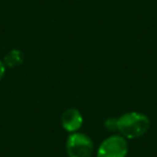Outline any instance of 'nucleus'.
<instances>
[{"instance_id": "nucleus-3", "label": "nucleus", "mask_w": 157, "mask_h": 157, "mask_svg": "<svg viewBox=\"0 0 157 157\" xmlns=\"http://www.w3.org/2000/svg\"><path fill=\"white\" fill-rule=\"evenodd\" d=\"M128 143L123 136H111L100 144L97 157H126Z\"/></svg>"}, {"instance_id": "nucleus-4", "label": "nucleus", "mask_w": 157, "mask_h": 157, "mask_svg": "<svg viewBox=\"0 0 157 157\" xmlns=\"http://www.w3.org/2000/svg\"><path fill=\"white\" fill-rule=\"evenodd\" d=\"M83 124V117H82L80 111L76 109H67L61 115V125L63 129L68 132H76V130L81 128Z\"/></svg>"}, {"instance_id": "nucleus-2", "label": "nucleus", "mask_w": 157, "mask_h": 157, "mask_svg": "<svg viewBox=\"0 0 157 157\" xmlns=\"http://www.w3.org/2000/svg\"><path fill=\"white\" fill-rule=\"evenodd\" d=\"M66 150L69 157H92L94 144L90 138L84 133L73 132L68 137Z\"/></svg>"}, {"instance_id": "nucleus-1", "label": "nucleus", "mask_w": 157, "mask_h": 157, "mask_svg": "<svg viewBox=\"0 0 157 157\" xmlns=\"http://www.w3.org/2000/svg\"><path fill=\"white\" fill-rule=\"evenodd\" d=\"M148 127V117L138 112H128L117 118V130L127 139L141 137L147 131Z\"/></svg>"}, {"instance_id": "nucleus-6", "label": "nucleus", "mask_w": 157, "mask_h": 157, "mask_svg": "<svg viewBox=\"0 0 157 157\" xmlns=\"http://www.w3.org/2000/svg\"><path fill=\"white\" fill-rule=\"evenodd\" d=\"M105 126L109 131L117 130V118H108L105 122Z\"/></svg>"}, {"instance_id": "nucleus-7", "label": "nucleus", "mask_w": 157, "mask_h": 157, "mask_svg": "<svg viewBox=\"0 0 157 157\" xmlns=\"http://www.w3.org/2000/svg\"><path fill=\"white\" fill-rule=\"evenodd\" d=\"M5 73H6V65L3 63V61L0 60V81L3 78Z\"/></svg>"}, {"instance_id": "nucleus-5", "label": "nucleus", "mask_w": 157, "mask_h": 157, "mask_svg": "<svg viewBox=\"0 0 157 157\" xmlns=\"http://www.w3.org/2000/svg\"><path fill=\"white\" fill-rule=\"evenodd\" d=\"M23 60H24L23 53L20 50H12L6 54L5 59H3V63L6 65V67L14 68L22 65Z\"/></svg>"}]
</instances>
